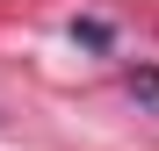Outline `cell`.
<instances>
[{"mask_svg":"<svg viewBox=\"0 0 159 151\" xmlns=\"http://www.w3.org/2000/svg\"><path fill=\"white\" fill-rule=\"evenodd\" d=\"M72 43H87V50H109L116 36H109V22H101V15H80V22H72Z\"/></svg>","mask_w":159,"mask_h":151,"instance_id":"obj_1","label":"cell"},{"mask_svg":"<svg viewBox=\"0 0 159 151\" xmlns=\"http://www.w3.org/2000/svg\"><path fill=\"white\" fill-rule=\"evenodd\" d=\"M130 94H138L145 108H159V72L152 65H130Z\"/></svg>","mask_w":159,"mask_h":151,"instance_id":"obj_2","label":"cell"}]
</instances>
